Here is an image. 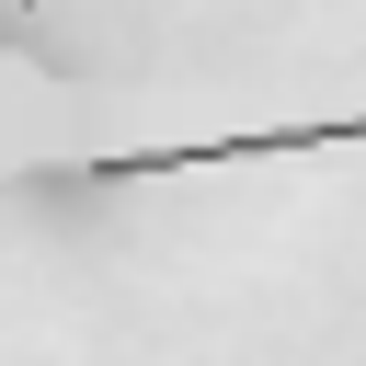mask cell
Returning <instances> with one entry per match:
<instances>
[{
  "label": "cell",
  "instance_id": "1",
  "mask_svg": "<svg viewBox=\"0 0 366 366\" xmlns=\"http://www.w3.org/2000/svg\"><path fill=\"white\" fill-rule=\"evenodd\" d=\"M366 137V103L332 114V126H252V137H183V149H126V160H92V183H149V172H217V160H297V149H355Z\"/></svg>",
  "mask_w": 366,
  "mask_h": 366
},
{
  "label": "cell",
  "instance_id": "2",
  "mask_svg": "<svg viewBox=\"0 0 366 366\" xmlns=\"http://www.w3.org/2000/svg\"><path fill=\"white\" fill-rule=\"evenodd\" d=\"M11 11H46V0H11Z\"/></svg>",
  "mask_w": 366,
  "mask_h": 366
}]
</instances>
